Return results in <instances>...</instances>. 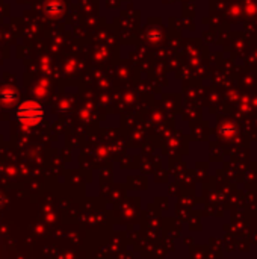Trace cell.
<instances>
[{
  "label": "cell",
  "instance_id": "obj_1",
  "mask_svg": "<svg viewBox=\"0 0 257 259\" xmlns=\"http://www.w3.org/2000/svg\"><path fill=\"white\" fill-rule=\"evenodd\" d=\"M17 117L23 124H36L42 118V109L35 102H24L18 108Z\"/></svg>",
  "mask_w": 257,
  "mask_h": 259
}]
</instances>
